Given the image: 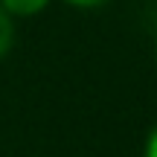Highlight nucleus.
<instances>
[{
	"label": "nucleus",
	"instance_id": "obj_1",
	"mask_svg": "<svg viewBox=\"0 0 157 157\" xmlns=\"http://www.w3.org/2000/svg\"><path fill=\"white\" fill-rule=\"evenodd\" d=\"M52 3L56 0H0V9L17 23V21H26V17H38Z\"/></svg>",
	"mask_w": 157,
	"mask_h": 157
},
{
	"label": "nucleus",
	"instance_id": "obj_5",
	"mask_svg": "<svg viewBox=\"0 0 157 157\" xmlns=\"http://www.w3.org/2000/svg\"><path fill=\"white\" fill-rule=\"evenodd\" d=\"M154 67H157V32H154Z\"/></svg>",
	"mask_w": 157,
	"mask_h": 157
},
{
	"label": "nucleus",
	"instance_id": "obj_3",
	"mask_svg": "<svg viewBox=\"0 0 157 157\" xmlns=\"http://www.w3.org/2000/svg\"><path fill=\"white\" fill-rule=\"evenodd\" d=\"M64 6H70V9H102V6H108L111 0H61Z\"/></svg>",
	"mask_w": 157,
	"mask_h": 157
},
{
	"label": "nucleus",
	"instance_id": "obj_4",
	"mask_svg": "<svg viewBox=\"0 0 157 157\" xmlns=\"http://www.w3.org/2000/svg\"><path fill=\"white\" fill-rule=\"evenodd\" d=\"M143 157H157V125H151V131L146 134V143H143Z\"/></svg>",
	"mask_w": 157,
	"mask_h": 157
},
{
	"label": "nucleus",
	"instance_id": "obj_2",
	"mask_svg": "<svg viewBox=\"0 0 157 157\" xmlns=\"http://www.w3.org/2000/svg\"><path fill=\"white\" fill-rule=\"evenodd\" d=\"M15 38H17V26H15V21H12V17L6 15L3 9H0V61H3V58L12 52Z\"/></svg>",
	"mask_w": 157,
	"mask_h": 157
}]
</instances>
